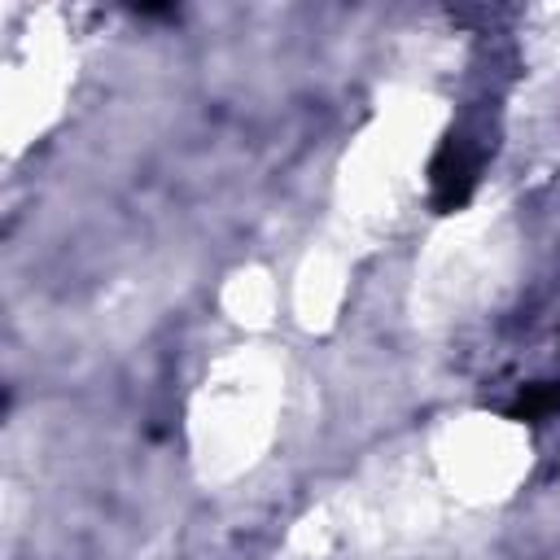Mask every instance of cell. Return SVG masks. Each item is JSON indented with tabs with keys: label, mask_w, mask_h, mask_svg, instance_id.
Instances as JSON below:
<instances>
[{
	"label": "cell",
	"mask_w": 560,
	"mask_h": 560,
	"mask_svg": "<svg viewBox=\"0 0 560 560\" xmlns=\"http://www.w3.org/2000/svg\"><path fill=\"white\" fill-rule=\"evenodd\" d=\"M284 411V363L267 346H236L192 394L188 407V451L206 481L223 486L241 472H249Z\"/></svg>",
	"instance_id": "obj_1"
},
{
	"label": "cell",
	"mask_w": 560,
	"mask_h": 560,
	"mask_svg": "<svg viewBox=\"0 0 560 560\" xmlns=\"http://www.w3.org/2000/svg\"><path fill=\"white\" fill-rule=\"evenodd\" d=\"M438 127H442L438 101L416 92L398 96L368 122V131L350 144L337 175V214L346 232L372 236L411 201L424 162L433 153Z\"/></svg>",
	"instance_id": "obj_2"
},
{
	"label": "cell",
	"mask_w": 560,
	"mask_h": 560,
	"mask_svg": "<svg viewBox=\"0 0 560 560\" xmlns=\"http://www.w3.org/2000/svg\"><path fill=\"white\" fill-rule=\"evenodd\" d=\"M516 267V236L499 206L481 201L442 223L416 262V315L424 324H468L490 311Z\"/></svg>",
	"instance_id": "obj_3"
},
{
	"label": "cell",
	"mask_w": 560,
	"mask_h": 560,
	"mask_svg": "<svg viewBox=\"0 0 560 560\" xmlns=\"http://www.w3.org/2000/svg\"><path fill=\"white\" fill-rule=\"evenodd\" d=\"M529 429L508 416H455L429 442V472L459 508H490L529 477Z\"/></svg>",
	"instance_id": "obj_4"
},
{
	"label": "cell",
	"mask_w": 560,
	"mask_h": 560,
	"mask_svg": "<svg viewBox=\"0 0 560 560\" xmlns=\"http://www.w3.org/2000/svg\"><path fill=\"white\" fill-rule=\"evenodd\" d=\"M271 302H276V289H271V276L267 271H241V276H232L228 306H232V315L241 324H262L267 311H271Z\"/></svg>",
	"instance_id": "obj_5"
}]
</instances>
